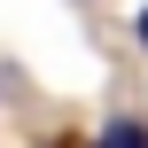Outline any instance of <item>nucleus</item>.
<instances>
[{
	"label": "nucleus",
	"mask_w": 148,
	"mask_h": 148,
	"mask_svg": "<svg viewBox=\"0 0 148 148\" xmlns=\"http://www.w3.org/2000/svg\"><path fill=\"white\" fill-rule=\"evenodd\" d=\"M133 39H140V47H148V8H140V16H133Z\"/></svg>",
	"instance_id": "obj_2"
},
{
	"label": "nucleus",
	"mask_w": 148,
	"mask_h": 148,
	"mask_svg": "<svg viewBox=\"0 0 148 148\" xmlns=\"http://www.w3.org/2000/svg\"><path fill=\"white\" fill-rule=\"evenodd\" d=\"M94 148H148V117H109Z\"/></svg>",
	"instance_id": "obj_1"
}]
</instances>
